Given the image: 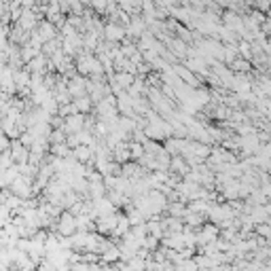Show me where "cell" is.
Returning a JSON list of instances; mask_svg holds the SVG:
<instances>
[{"mask_svg":"<svg viewBox=\"0 0 271 271\" xmlns=\"http://www.w3.org/2000/svg\"><path fill=\"white\" fill-rule=\"evenodd\" d=\"M77 108H79V110H87V108H89V102H87L85 98H79L77 100Z\"/></svg>","mask_w":271,"mask_h":271,"instance_id":"9c48e42d","label":"cell"},{"mask_svg":"<svg viewBox=\"0 0 271 271\" xmlns=\"http://www.w3.org/2000/svg\"><path fill=\"white\" fill-rule=\"evenodd\" d=\"M144 28H146V19H140V17H134L130 24H127V34L130 36H144Z\"/></svg>","mask_w":271,"mask_h":271,"instance_id":"3957f363","label":"cell"},{"mask_svg":"<svg viewBox=\"0 0 271 271\" xmlns=\"http://www.w3.org/2000/svg\"><path fill=\"white\" fill-rule=\"evenodd\" d=\"M254 4H256V9H259V11L271 9V0H254Z\"/></svg>","mask_w":271,"mask_h":271,"instance_id":"52a82bcc","label":"cell"},{"mask_svg":"<svg viewBox=\"0 0 271 271\" xmlns=\"http://www.w3.org/2000/svg\"><path fill=\"white\" fill-rule=\"evenodd\" d=\"M263 28H265V32H269V34H271V17H269V19H265V24H263Z\"/></svg>","mask_w":271,"mask_h":271,"instance_id":"30bf717a","label":"cell"},{"mask_svg":"<svg viewBox=\"0 0 271 271\" xmlns=\"http://www.w3.org/2000/svg\"><path fill=\"white\" fill-rule=\"evenodd\" d=\"M89 155H91L89 148H85V146H79L77 148V157L79 159H89Z\"/></svg>","mask_w":271,"mask_h":271,"instance_id":"ba28073f","label":"cell"},{"mask_svg":"<svg viewBox=\"0 0 271 271\" xmlns=\"http://www.w3.org/2000/svg\"><path fill=\"white\" fill-rule=\"evenodd\" d=\"M222 24H225V28L233 30V32H240V34L246 32V26H244V17L240 15V13H235V11L225 13V17H222Z\"/></svg>","mask_w":271,"mask_h":271,"instance_id":"6da1fadb","label":"cell"},{"mask_svg":"<svg viewBox=\"0 0 271 271\" xmlns=\"http://www.w3.org/2000/svg\"><path fill=\"white\" fill-rule=\"evenodd\" d=\"M36 34L40 36V40H43V43H49V40L55 38V28H53L51 22H40Z\"/></svg>","mask_w":271,"mask_h":271,"instance_id":"277c9868","label":"cell"},{"mask_svg":"<svg viewBox=\"0 0 271 271\" xmlns=\"http://www.w3.org/2000/svg\"><path fill=\"white\" fill-rule=\"evenodd\" d=\"M216 2L222 4V6H229V4H231V0H216Z\"/></svg>","mask_w":271,"mask_h":271,"instance_id":"7c38bea8","label":"cell"},{"mask_svg":"<svg viewBox=\"0 0 271 271\" xmlns=\"http://www.w3.org/2000/svg\"><path fill=\"white\" fill-rule=\"evenodd\" d=\"M127 30H123V28H119L117 24H108V26H104V36L110 40V43H119L121 38H123V34H125Z\"/></svg>","mask_w":271,"mask_h":271,"instance_id":"5b68a950","label":"cell"},{"mask_svg":"<svg viewBox=\"0 0 271 271\" xmlns=\"http://www.w3.org/2000/svg\"><path fill=\"white\" fill-rule=\"evenodd\" d=\"M193 2H195V4H197V6H199V9H201V6H206V4H210V0H193Z\"/></svg>","mask_w":271,"mask_h":271,"instance_id":"8fae6325","label":"cell"},{"mask_svg":"<svg viewBox=\"0 0 271 271\" xmlns=\"http://www.w3.org/2000/svg\"><path fill=\"white\" fill-rule=\"evenodd\" d=\"M19 28H24L26 32H34V28L38 26V17H36V13L30 11V9H24V15L22 19L17 22Z\"/></svg>","mask_w":271,"mask_h":271,"instance_id":"7a4b0ae2","label":"cell"},{"mask_svg":"<svg viewBox=\"0 0 271 271\" xmlns=\"http://www.w3.org/2000/svg\"><path fill=\"white\" fill-rule=\"evenodd\" d=\"M176 49V53H178V55H185L187 53V45H185V40H172V43H169Z\"/></svg>","mask_w":271,"mask_h":271,"instance_id":"8992f818","label":"cell"}]
</instances>
